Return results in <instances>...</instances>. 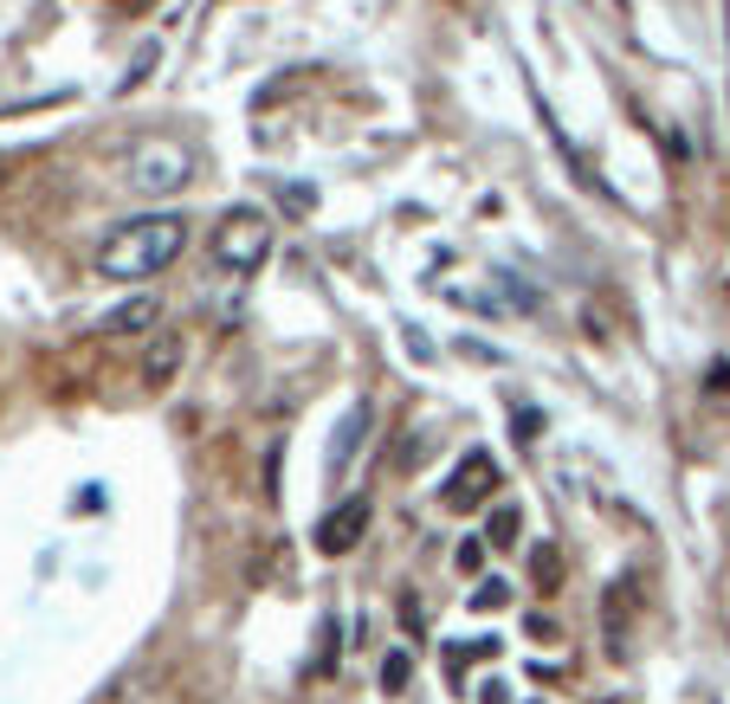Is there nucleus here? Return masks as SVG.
<instances>
[{
  "label": "nucleus",
  "instance_id": "1",
  "mask_svg": "<svg viewBox=\"0 0 730 704\" xmlns=\"http://www.w3.org/2000/svg\"><path fill=\"white\" fill-rule=\"evenodd\" d=\"M188 233H195V220L175 208H149L137 220H123V226H110V239L97 246V279H110V284L162 279L188 253Z\"/></svg>",
  "mask_w": 730,
  "mask_h": 704
},
{
  "label": "nucleus",
  "instance_id": "11",
  "mask_svg": "<svg viewBox=\"0 0 730 704\" xmlns=\"http://www.w3.org/2000/svg\"><path fill=\"white\" fill-rule=\"evenodd\" d=\"M408 679H414V653H408V646H395V653L381 659V692H388V699H401V692H408Z\"/></svg>",
  "mask_w": 730,
  "mask_h": 704
},
{
  "label": "nucleus",
  "instance_id": "13",
  "mask_svg": "<svg viewBox=\"0 0 730 704\" xmlns=\"http://www.w3.org/2000/svg\"><path fill=\"white\" fill-rule=\"evenodd\" d=\"M485 550H492V543H485V530H479V537H459L452 568H459V575H485Z\"/></svg>",
  "mask_w": 730,
  "mask_h": 704
},
{
  "label": "nucleus",
  "instance_id": "3",
  "mask_svg": "<svg viewBox=\"0 0 730 704\" xmlns=\"http://www.w3.org/2000/svg\"><path fill=\"white\" fill-rule=\"evenodd\" d=\"M188 181H195V155H188L181 142H143V149L130 155V188L149 195V201L181 195Z\"/></svg>",
  "mask_w": 730,
  "mask_h": 704
},
{
  "label": "nucleus",
  "instance_id": "8",
  "mask_svg": "<svg viewBox=\"0 0 730 704\" xmlns=\"http://www.w3.org/2000/svg\"><path fill=\"white\" fill-rule=\"evenodd\" d=\"M368 408H350V414H343V426H337V439H330V466H323V472H330V485H343V472H350V459H356V446H363L368 439Z\"/></svg>",
  "mask_w": 730,
  "mask_h": 704
},
{
  "label": "nucleus",
  "instance_id": "2",
  "mask_svg": "<svg viewBox=\"0 0 730 704\" xmlns=\"http://www.w3.org/2000/svg\"><path fill=\"white\" fill-rule=\"evenodd\" d=\"M272 239H279L272 213L259 208V201H239V208L220 213L214 233H208V266L226 272V279H252L272 259Z\"/></svg>",
  "mask_w": 730,
  "mask_h": 704
},
{
  "label": "nucleus",
  "instance_id": "7",
  "mask_svg": "<svg viewBox=\"0 0 730 704\" xmlns=\"http://www.w3.org/2000/svg\"><path fill=\"white\" fill-rule=\"evenodd\" d=\"M155 330H162V297H155V291L123 297V304L104 317V337H155Z\"/></svg>",
  "mask_w": 730,
  "mask_h": 704
},
{
  "label": "nucleus",
  "instance_id": "10",
  "mask_svg": "<svg viewBox=\"0 0 730 704\" xmlns=\"http://www.w3.org/2000/svg\"><path fill=\"white\" fill-rule=\"evenodd\" d=\"M530 582H537L543 595L563 582V550H556V543H530Z\"/></svg>",
  "mask_w": 730,
  "mask_h": 704
},
{
  "label": "nucleus",
  "instance_id": "15",
  "mask_svg": "<svg viewBox=\"0 0 730 704\" xmlns=\"http://www.w3.org/2000/svg\"><path fill=\"white\" fill-rule=\"evenodd\" d=\"M485 704H511V685H498V679H492V685H485Z\"/></svg>",
  "mask_w": 730,
  "mask_h": 704
},
{
  "label": "nucleus",
  "instance_id": "12",
  "mask_svg": "<svg viewBox=\"0 0 730 704\" xmlns=\"http://www.w3.org/2000/svg\"><path fill=\"white\" fill-rule=\"evenodd\" d=\"M472 608H479V614H498V608H511V582H505V575H485V582L472 588Z\"/></svg>",
  "mask_w": 730,
  "mask_h": 704
},
{
  "label": "nucleus",
  "instance_id": "14",
  "mask_svg": "<svg viewBox=\"0 0 730 704\" xmlns=\"http://www.w3.org/2000/svg\"><path fill=\"white\" fill-rule=\"evenodd\" d=\"M517 426H523L517 439H537V433H543V414H537V408H523V414H517Z\"/></svg>",
  "mask_w": 730,
  "mask_h": 704
},
{
  "label": "nucleus",
  "instance_id": "5",
  "mask_svg": "<svg viewBox=\"0 0 730 704\" xmlns=\"http://www.w3.org/2000/svg\"><path fill=\"white\" fill-rule=\"evenodd\" d=\"M181 362H188V337H181V330H155L143 362H137V382H143L149 395H162V388L181 382Z\"/></svg>",
  "mask_w": 730,
  "mask_h": 704
},
{
  "label": "nucleus",
  "instance_id": "4",
  "mask_svg": "<svg viewBox=\"0 0 730 704\" xmlns=\"http://www.w3.org/2000/svg\"><path fill=\"white\" fill-rule=\"evenodd\" d=\"M439 504H446V511H479V504H498V459H492L485 446H472V453L452 466V479H446Z\"/></svg>",
  "mask_w": 730,
  "mask_h": 704
},
{
  "label": "nucleus",
  "instance_id": "6",
  "mask_svg": "<svg viewBox=\"0 0 730 704\" xmlns=\"http://www.w3.org/2000/svg\"><path fill=\"white\" fill-rule=\"evenodd\" d=\"M363 530H368V497H343L337 511L317 517V550L323 556H350L363 543Z\"/></svg>",
  "mask_w": 730,
  "mask_h": 704
},
{
  "label": "nucleus",
  "instance_id": "9",
  "mask_svg": "<svg viewBox=\"0 0 730 704\" xmlns=\"http://www.w3.org/2000/svg\"><path fill=\"white\" fill-rule=\"evenodd\" d=\"M517 537H523V511L498 497L492 517H485V543H492V550H517Z\"/></svg>",
  "mask_w": 730,
  "mask_h": 704
}]
</instances>
